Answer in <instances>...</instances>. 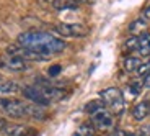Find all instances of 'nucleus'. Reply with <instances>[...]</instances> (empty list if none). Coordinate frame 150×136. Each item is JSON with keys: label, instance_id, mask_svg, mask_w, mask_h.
<instances>
[{"label": "nucleus", "instance_id": "1", "mask_svg": "<svg viewBox=\"0 0 150 136\" xmlns=\"http://www.w3.org/2000/svg\"><path fill=\"white\" fill-rule=\"evenodd\" d=\"M18 44L42 57L54 56L67 49V43L64 39L47 31H25L18 36Z\"/></svg>", "mask_w": 150, "mask_h": 136}, {"label": "nucleus", "instance_id": "2", "mask_svg": "<svg viewBox=\"0 0 150 136\" xmlns=\"http://www.w3.org/2000/svg\"><path fill=\"white\" fill-rule=\"evenodd\" d=\"M28 107L30 102H21L18 98L11 97H0V112L15 120L28 118Z\"/></svg>", "mask_w": 150, "mask_h": 136}, {"label": "nucleus", "instance_id": "3", "mask_svg": "<svg viewBox=\"0 0 150 136\" xmlns=\"http://www.w3.org/2000/svg\"><path fill=\"white\" fill-rule=\"evenodd\" d=\"M100 97H101V102L105 103V107H108L112 115H119L124 112V97L119 89L108 87L101 90Z\"/></svg>", "mask_w": 150, "mask_h": 136}, {"label": "nucleus", "instance_id": "4", "mask_svg": "<svg viewBox=\"0 0 150 136\" xmlns=\"http://www.w3.org/2000/svg\"><path fill=\"white\" fill-rule=\"evenodd\" d=\"M52 31L64 38H85L90 33V28L82 23H59L52 28Z\"/></svg>", "mask_w": 150, "mask_h": 136}, {"label": "nucleus", "instance_id": "5", "mask_svg": "<svg viewBox=\"0 0 150 136\" xmlns=\"http://www.w3.org/2000/svg\"><path fill=\"white\" fill-rule=\"evenodd\" d=\"M38 131L28 125L21 123H5V126L0 130V136H36Z\"/></svg>", "mask_w": 150, "mask_h": 136}, {"label": "nucleus", "instance_id": "6", "mask_svg": "<svg viewBox=\"0 0 150 136\" xmlns=\"http://www.w3.org/2000/svg\"><path fill=\"white\" fill-rule=\"evenodd\" d=\"M0 66L11 72H23L30 69V62L18 56H13V54H5V56L0 57Z\"/></svg>", "mask_w": 150, "mask_h": 136}, {"label": "nucleus", "instance_id": "7", "mask_svg": "<svg viewBox=\"0 0 150 136\" xmlns=\"http://www.w3.org/2000/svg\"><path fill=\"white\" fill-rule=\"evenodd\" d=\"M91 125L100 130H111L114 126V117L109 110L103 108L95 115H91Z\"/></svg>", "mask_w": 150, "mask_h": 136}, {"label": "nucleus", "instance_id": "8", "mask_svg": "<svg viewBox=\"0 0 150 136\" xmlns=\"http://www.w3.org/2000/svg\"><path fill=\"white\" fill-rule=\"evenodd\" d=\"M21 92H23V95H25L31 103H36V105H39V107L49 105V102L44 98V95H42L39 85H28V87L21 89Z\"/></svg>", "mask_w": 150, "mask_h": 136}, {"label": "nucleus", "instance_id": "9", "mask_svg": "<svg viewBox=\"0 0 150 136\" xmlns=\"http://www.w3.org/2000/svg\"><path fill=\"white\" fill-rule=\"evenodd\" d=\"M39 89H41L42 95H44V98L47 100L49 103L59 102V100H62V98L67 95V92H65L64 89L52 87V85H39Z\"/></svg>", "mask_w": 150, "mask_h": 136}, {"label": "nucleus", "instance_id": "10", "mask_svg": "<svg viewBox=\"0 0 150 136\" xmlns=\"http://www.w3.org/2000/svg\"><path fill=\"white\" fill-rule=\"evenodd\" d=\"M149 115H150V102H147V100L139 102L134 108H132V118H134L135 121L145 120Z\"/></svg>", "mask_w": 150, "mask_h": 136}, {"label": "nucleus", "instance_id": "11", "mask_svg": "<svg viewBox=\"0 0 150 136\" xmlns=\"http://www.w3.org/2000/svg\"><path fill=\"white\" fill-rule=\"evenodd\" d=\"M18 90H20V85L16 82L0 79V97H8V95H13V94H16Z\"/></svg>", "mask_w": 150, "mask_h": 136}, {"label": "nucleus", "instance_id": "12", "mask_svg": "<svg viewBox=\"0 0 150 136\" xmlns=\"http://www.w3.org/2000/svg\"><path fill=\"white\" fill-rule=\"evenodd\" d=\"M137 53L140 56H150V33L139 34V46H137Z\"/></svg>", "mask_w": 150, "mask_h": 136}, {"label": "nucleus", "instance_id": "13", "mask_svg": "<svg viewBox=\"0 0 150 136\" xmlns=\"http://www.w3.org/2000/svg\"><path fill=\"white\" fill-rule=\"evenodd\" d=\"M140 64H142V62H140L139 57L127 56L126 59H124V62H122V67H124V71H126V72H135L137 69H139Z\"/></svg>", "mask_w": 150, "mask_h": 136}, {"label": "nucleus", "instance_id": "14", "mask_svg": "<svg viewBox=\"0 0 150 136\" xmlns=\"http://www.w3.org/2000/svg\"><path fill=\"white\" fill-rule=\"evenodd\" d=\"M147 28V20L144 18H139L135 20V21L131 23V26H129V31H131L134 36H139V34H142V31Z\"/></svg>", "mask_w": 150, "mask_h": 136}, {"label": "nucleus", "instance_id": "15", "mask_svg": "<svg viewBox=\"0 0 150 136\" xmlns=\"http://www.w3.org/2000/svg\"><path fill=\"white\" fill-rule=\"evenodd\" d=\"M52 7L56 10H75L79 5L75 4V2H72V0H54Z\"/></svg>", "mask_w": 150, "mask_h": 136}, {"label": "nucleus", "instance_id": "16", "mask_svg": "<svg viewBox=\"0 0 150 136\" xmlns=\"http://www.w3.org/2000/svg\"><path fill=\"white\" fill-rule=\"evenodd\" d=\"M103 108H106V107L101 100H91V102H88L85 105V112L90 113V115H95L96 112H100V110H103Z\"/></svg>", "mask_w": 150, "mask_h": 136}, {"label": "nucleus", "instance_id": "17", "mask_svg": "<svg viewBox=\"0 0 150 136\" xmlns=\"http://www.w3.org/2000/svg\"><path fill=\"white\" fill-rule=\"evenodd\" d=\"M137 46H139V36H131L124 43V49L126 51H134V49H137Z\"/></svg>", "mask_w": 150, "mask_h": 136}, {"label": "nucleus", "instance_id": "18", "mask_svg": "<svg viewBox=\"0 0 150 136\" xmlns=\"http://www.w3.org/2000/svg\"><path fill=\"white\" fill-rule=\"evenodd\" d=\"M144 87V84H142V79H139V80H132L131 84L127 85V89H129V92H131L132 95H137L140 92V89Z\"/></svg>", "mask_w": 150, "mask_h": 136}, {"label": "nucleus", "instance_id": "19", "mask_svg": "<svg viewBox=\"0 0 150 136\" xmlns=\"http://www.w3.org/2000/svg\"><path fill=\"white\" fill-rule=\"evenodd\" d=\"M75 136H93V125H82Z\"/></svg>", "mask_w": 150, "mask_h": 136}, {"label": "nucleus", "instance_id": "20", "mask_svg": "<svg viewBox=\"0 0 150 136\" xmlns=\"http://www.w3.org/2000/svg\"><path fill=\"white\" fill-rule=\"evenodd\" d=\"M135 72H137V76H139L140 79H144L147 74H150V62H142Z\"/></svg>", "mask_w": 150, "mask_h": 136}, {"label": "nucleus", "instance_id": "21", "mask_svg": "<svg viewBox=\"0 0 150 136\" xmlns=\"http://www.w3.org/2000/svg\"><path fill=\"white\" fill-rule=\"evenodd\" d=\"M142 18L147 20V21L150 20V2L145 5V7H144V10H142Z\"/></svg>", "mask_w": 150, "mask_h": 136}, {"label": "nucleus", "instance_id": "22", "mask_svg": "<svg viewBox=\"0 0 150 136\" xmlns=\"http://www.w3.org/2000/svg\"><path fill=\"white\" fill-rule=\"evenodd\" d=\"M137 133H139V135H142V136H150V125H144Z\"/></svg>", "mask_w": 150, "mask_h": 136}, {"label": "nucleus", "instance_id": "23", "mask_svg": "<svg viewBox=\"0 0 150 136\" xmlns=\"http://www.w3.org/2000/svg\"><path fill=\"white\" fill-rule=\"evenodd\" d=\"M59 72H60V66H52V67L49 69V74H51V76H56Z\"/></svg>", "mask_w": 150, "mask_h": 136}, {"label": "nucleus", "instance_id": "24", "mask_svg": "<svg viewBox=\"0 0 150 136\" xmlns=\"http://www.w3.org/2000/svg\"><path fill=\"white\" fill-rule=\"evenodd\" d=\"M142 84H144V87L145 89H150V74H147V76L142 79Z\"/></svg>", "mask_w": 150, "mask_h": 136}, {"label": "nucleus", "instance_id": "25", "mask_svg": "<svg viewBox=\"0 0 150 136\" xmlns=\"http://www.w3.org/2000/svg\"><path fill=\"white\" fill-rule=\"evenodd\" d=\"M72 2H75L77 5H80V4H88V2H91V0H72Z\"/></svg>", "mask_w": 150, "mask_h": 136}, {"label": "nucleus", "instance_id": "26", "mask_svg": "<svg viewBox=\"0 0 150 136\" xmlns=\"http://www.w3.org/2000/svg\"><path fill=\"white\" fill-rule=\"evenodd\" d=\"M4 126H5V120H4V118H0V130L4 128Z\"/></svg>", "mask_w": 150, "mask_h": 136}, {"label": "nucleus", "instance_id": "27", "mask_svg": "<svg viewBox=\"0 0 150 136\" xmlns=\"http://www.w3.org/2000/svg\"><path fill=\"white\" fill-rule=\"evenodd\" d=\"M0 79H2V77H0Z\"/></svg>", "mask_w": 150, "mask_h": 136}]
</instances>
